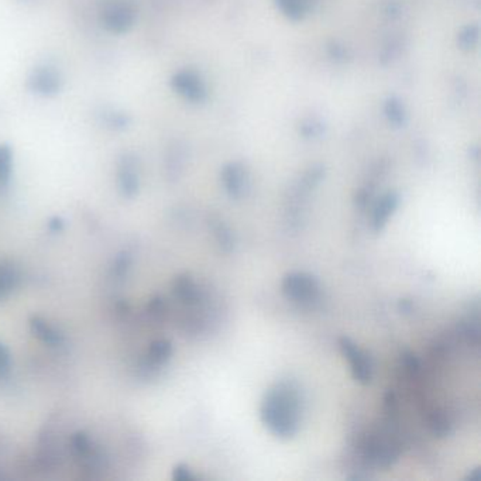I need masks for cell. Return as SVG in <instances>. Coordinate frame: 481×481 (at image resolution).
Masks as SVG:
<instances>
[{"mask_svg":"<svg viewBox=\"0 0 481 481\" xmlns=\"http://www.w3.org/2000/svg\"><path fill=\"white\" fill-rule=\"evenodd\" d=\"M262 423L281 439L295 436L301 421V396L291 381H280L265 392L260 408Z\"/></svg>","mask_w":481,"mask_h":481,"instance_id":"1","label":"cell"},{"mask_svg":"<svg viewBox=\"0 0 481 481\" xmlns=\"http://www.w3.org/2000/svg\"><path fill=\"white\" fill-rule=\"evenodd\" d=\"M284 295L301 305H312L320 297L319 281L308 273H291L282 280Z\"/></svg>","mask_w":481,"mask_h":481,"instance_id":"2","label":"cell"},{"mask_svg":"<svg viewBox=\"0 0 481 481\" xmlns=\"http://www.w3.org/2000/svg\"><path fill=\"white\" fill-rule=\"evenodd\" d=\"M339 346L346 359L350 361L355 380L361 384H368L372 377V363L370 356L349 337H340Z\"/></svg>","mask_w":481,"mask_h":481,"instance_id":"3","label":"cell"},{"mask_svg":"<svg viewBox=\"0 0 481 481\" xmlns=\"http://www.w3.org/2000/svg\"><path fill=\"white\" fill-rule=\"evenodd\" d=\"M364 454L370 463H374L380 467H388L394 462H396L399 456V449L391 440L372 438L367 442L364 447Z\"/></svg>","mask_w":481,"mask_h":481,"instance_id":"4","label":"cell"},{"mask_svg":"<svg viewBox=\"0 0 481 481\" xmlns=\"http://www.w3.org/2000/svg\"><path fill=\"white\" fill-rule=\"evenodd\" d=\"M222 179H223L227 194L232 198L245 197V194L247 191V186H249V179H247L246 171L242 167L237 166V164H232V166L226 167L223 170Z\"/></svg>","mask_w":481,"mask_h":481,"instance_id":"5","label":"cell"},{"mask_svg":"<svg viewBox=\"0 0 481 481\" xmlns=\"http://www.w3.org/2000/svg\"><path fill=\"white\" fill-rule=\"evenodd\" d=\"M399 203V197L395 192H388L384 197H381L374 206L372 212V229L376 232H381L384 226L387 225L390 216L395 212Z\"/></svg>","mask_w":481,"mask_h":481,"instance_id":"6","label":"cell"},{"mask_svg":"<svg viewBox=\"0 0 481 481\" xmlns=\"http://www.w3.org/2000/svg\"><path fill=\"white\" fill-rule=\"evenodd\" d=\"M175 297L185 305H195L201 300V292L195 281L190 276H179L174 281Z\"/></svg>","mask_w":481,"mask_h":481,"instance_id":"7","label":"cell"},{"mask_svg":"<svg viewBox=\"0 0 481 481\" xmlns=\"http://www.w3.org/2000/svg\"><path fill=\"white\" fill-rule=\"evenodd\" d=\"M30 328L34 336H37L45 344L60 346L64 342V336L57 329L52 328L49 324H47L41 317H37V316L32 317Z\"/></svg>","mask_w":481,"mask_h":481,"instance_id":"8","label":"cell"},{"mask_svg":"<svg viewBox=\"0 0 481 481\" xmlns=\"http://www.w3.org/2000/svg\"><path fill=\"white\" fill-rule=\"evenodd\" d=\"M172 355V344L168 340H155L147 350V363L150 366H161Z\"/></svg>","mask_w":481,"mask_h":481,"instance_id":"9","label":"cell"},{"mask_svg":"<svg viewBox=\"0 0 481 481\" xmlns=\"http://www.w3.org/2000/svg\"><path fill=\"white\" fill-rule=\"evenodd\" d=\"M19 273L12 264L0 262V300H5L19 284Z\"/></svg>","mask_w":481,"mask_h":481,"instance_id":"10","label":"cell"},{"mask_svg":"<svg viewBox=\"0 0 481 481\" xmlns=\"http://www.w3.org/2000/svg\"><path fill=\"white\" fill-rule=\"evenodd\" d=\"M427 426H429L431 432L438 436V438H445L450 434L451 425H450V419L446 415V412L440 411V410H435L429 418H427Z\"/></svg>","mask_w":481,"mask_h":481,"instance_id":"11","label":"cell"},{"mask_svg":"<svg viewBox=\"0 0 481 481\" xmlns=\"http://www.w3.org/2000/svg\"><path fill=\"white\" fill-rule=\"evenodd\" d=\"M212 230L218 240L219 246L222 247V250L229 253L234 249V236H233L232 230L229 229V226L223 221L212 222Z\"/></svg>","mask_w":481,"mask_h":481,"instance_id":"12","label":"cell"},{"mask_svg":"<svg viewBox=\"0 0 481 481\" xmlns=\"http://www.w3.org/2000/svg\"><path fill=\"white\" fill-rule=\"evenodd\" d=\"M72 446L79 456H85L91 449V442L85 434H76L72 439Z\"/></svg>","mask_w":481,"mask_h":481,"instance_id":"13","label":"cell"},{"mask_svg":"<svg viewBox=\"0 0 481 481\" xmlns=\"http://www.w3.org/2000/svg\"><path fill=\"white\" fill-rule=\"evenodd\" d=\"M10 175V155L5 148H0V182H8Z\"/></svg>","mask_w":481,"mask_h":481,"instance_id":"14","label":"cell"},{"mask_svg":"<svg viewBox=\"0 0 481 481\" xmlns=\"http://www.w3.org/2000/svg\"><path fill=\"white\" fill-rule=\"evenodd\" d=\"M10 371V353L3 343H0V379L6 377Z\"/></svg>","mask_w":481,"mask_h":481,"instance_id":"15","label":"cell"},{"mask_svg":"<svg viewBox=\"0 0 481 481\" xmlns=\"http://www.w3.org/2000/svg\"><path fill=\"white\" fill-rule=\"evenodd\" d=\"M172 478L178 480V481H194V480H197V477L191 473V470L186 467L185 465H178L174 469Z\"/></svg>","mask_w":481,"mask_h":481,"instance_id":"16","label":"cell"},{"mask_svg":"<svg viewBox=\"0 0 481 481\" xmlns=\"http://www.w3.org/2000/svg\"><path fill=\"white\" fill-rule=\"evenodd\" d=\"M403 363H404V367H405V370L408 372H411V374L418 372V370H419V360H418V357L414 353L405 352L404 356H403Z\"/></svg>","mask_w":481,"mask_h":481,"instance_id":"17","label":"cell"},{"mask_svg":"<svg viewBox=\"0 0 481 481\" xmlns=\"http://www.w3.org/2000/svg\"><path fill=\"white\" fill-rule=\"evenodd\" d=\"M128 265H130V257L128 254H123L120 256L118 260H116V264H115V271L118 276H123L126 273V270L128 269Z\"/></svg>","mask_w":481,"mask_h":481,"instance_id":"18","label":"cell"},{"mask_svg":"<svg viewBox=\"0 0 481 481\" xmlns=\"http://www.w3.org/2000/svg\"><path fill=\"white\" fill-rule=\"evenodd\" d=\"M466 480H470V481H481V469L478 467V469L473 470V471L466 477Z\"/></svg>","mask_w":481,"mask_h":481,"instance_id":"19","label":"cell"},{"mask_svg":"<svg viewBox=\"0 0 481 481\" xmlns=\"http://www.w3.org/2000/svg\"><path fill=\"white\" fill-rule=\"evenodd\" d=\"M49 227H51L52 232H57V230H60L63 227V222L60 219H54L49 223Z\"/></svg>","mask_w":481,"mask_h":481,"instance_id":"20","label":"cell"}]
</instances>
